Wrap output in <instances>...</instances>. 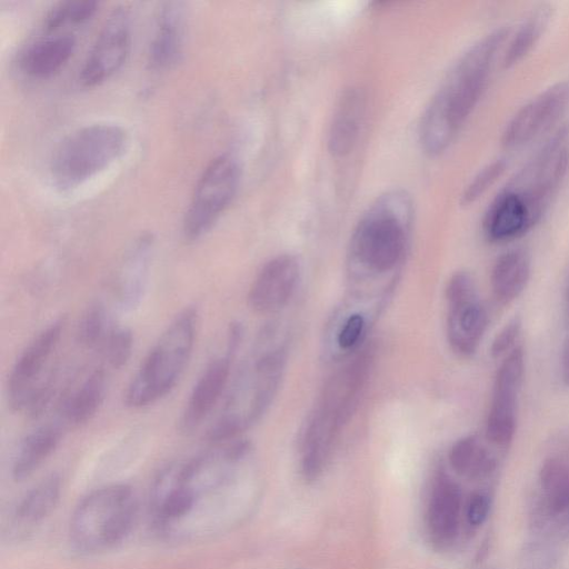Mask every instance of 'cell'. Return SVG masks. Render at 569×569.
Listing matches in <instances>:
<instances>
[{"instance_id": "21", "label": "cell", "mask_w": 569, "mask_h": 569, "mask_svg": "<svg viewBox=\"0 0 569 569\" xmlns=\"http://www.w3.org/2000/svg\"><path fill=\"white\" fill-rule=\"evenodd\" d=\"M62 430L56 425L41 426L29 432L19 443L12 462L14 479L22 480L37 470L56 450Z\"/></svg>"}, {"instance_id": "5", "label": "cell", "mask_w": 569, "mask_h": 569, "mask_svg": "<svg viewBox=\"0 0 569 569\" xmlns=\"http://www.w3.org/2000/svg\"><path fill=\"white\" fill-rule=\"evenodd\" d=\"M127 144L128 133L120 126L94 123L80 128L57 147L51 177L61 189L78 187L112 164Z\"/></svg>"}, {"instance_id": "18", "label": "cell", "mask_w": 569, "mask_h": 569, "mask_svg": "<svg viewBox=\"0 0 569 569\" xmlns=\"http://www.w3.org/2000/svg\"><path fill=\"white\" fill-rule=\"evenodd\" d=\"M531 272L528 254L520 249L502 253L491 271V289L496 301L509 305L525 290Z\"/></svg>"}, {"instance_id": "3", "label": "cell", "mask_w": 569, "mask_h": 569, "mask_svg": "<svg viewBox=\"0 0 569 569\" xmlns=\"http://www.w3.org/2000/svg\"><path fill=\"white\" fill-rule=\"evenodd\" d=\"M411 210V199L403 190H391L377 198L352 234L353 257L373 271L392 269L405 250Z\"/></svg>"}, {"instance_id": "12", "label": "cell", "mask_w": 569, "mask_h": 569, "mask_svg": "<svg viewBox=\"0 0 569 569\" xmlns=\"http://www.w3.org/2000/svg\"><path fill=\"white\" fill-rule=\"evenodd\" d=\"M233 351L211 360L197 379L179 419V430L189 435L198 429L219 401L229 379Z\"/></svg>"}, {"instance_id": "17", "label": "cell", "mask_w": 569, "mask_h": 569, "mask_svg": "<svg viewBox=\"0 0 569 569\" xmlns=\"http://www.w3.org/2000/svg\"><path fill=\"white\" fill-rule=\"evenodd\" d=\"M183 12L177 2L166 3L158 18L156 36L152 40L149 62L154 70L173 66L182 51Z\"/></svg>"}, {"instance_id": "36", "label": "cell", "mask_w": 569, "mask_h": 569, "mask_svg": "<svg viewBox=\"0 0 569 569\" xmlns=\"http://www.w3.org/2000/svg\"><path fill=\"white\" fill-rule=\"evenodd\" d=\"M565 449H566V453L568 456V459H569V436H567L565 438ZM569 461V460H568Z\"/></svg>"}, {"instance_id": "7", "label": "cell", "mask_w": 569, "mask_h": 569, "mask_svg": "<svg viewBox=\"0 0 569 569\" xmlns=\"http://www.w3.org/2000/svg\"><path fill=\"white\" fill-rule=\"evenodd\" d=\"M239 180V166L231 156L221 154L207 166L183 219L182 232L188 241L201 238L211 229L231 203Z\"/></svg>"}, {"instance_id": "32", "label": "cell", "mask_w": 569, "mask_h": 569, "mask_svg": "<svg viewBox=\"0 0 569 569\" xmlns=\"http://www.w3.org/2000/svg\"><path fill=\"white\" fill-rule=\"evenodd\" d=\"M491 509V498L487 492H475L466 507V520L472 528H479L488 519Z\"/></svg>"}, {"instance_id": "30", "label": "cell", "mask_w": 569, "mask_h": 569, "mask_svg": "<svg viewBox=\"0 0 569 569\" xmlns=\"http://www.w3.org/2000/svg\"><path fill=\"white\" fill-rule=\"evenodd\" d=\"M506 167L507 163L503 159H497L485 166L466 187L461 202L470 204L477 201L502 176Z\"/></svg>"}, {"instance_id": "2", "label": "cell", "mask_w": 569, "mask_h": 569, "mask_svg": "<svg viewBox=\"0 0 569 569\" xmlns=\"http://www.w3.org/2000/svg\"><path fill=\"white\" fill-rule=\"evenodd\" d=\"M197 322V309L187 307L167 326L128 385V407L152 405L174 388L191 357Z\"/></svg>"}, {"instance_id": "11", "label": "cell", "mask_w": 569, "mask_h": 569, "mask_svg": "<svg viewBox=\"0 0 569 569\" xmlns=\"http://www.w3.org/2000/svg\"><path fill=\"white\" fill-rule=\"evenodd\" d=\"M568 103V82L548 87L512 116L502 131L501 144L512 149L528 143L557 121Z\"/></svg>"}, {"instance_id": "20", "label": "cell", "mask_w": 569, "mask_h": 569, "mask_svg": "<svg viewBox=\"0 0 569 569\" xmlns=\"http://www.w3.org/2000/svg\"><path fill=\"white\" fill-rule=\"evenodd\" d=\"M74 48L76 39L70 34L39 40L26 51L22 68L33 78H49L67 63Z\"/></svg>"}, {"instance_id": "24", "label": "cell", "mask_w": 569, "mask_h": 569, "mask_svg": "<svg viewBox=\"0 0 569 569\" xmlns=\"http://www.w3.org/2000/svg\"><path fill=\"white\" fill-rule=\"evenodd\" d=\"M545 510L558 516L569 509V461L559 456L547 458L539 470Z\"/></svg>"}, {"instance_id": "6", "label": "cell", "mask_w": 569, "mask_h": 569, "mask_svg": "<svg viewBox=\"0 0 569 569\" xmlns=\"http://www.w3.org/2000/svg\"><path fill=\"white\" fill-rule=\"evenodd\" d=\"M66 326L58 318L40 331L13 363L7 385L8 403L13 411L36 416L50 397L51 376L46 373Z\"/></svg>"}, {"instance_id": "1", "label": "cell", "mask_w": 569, "mask_h": 569, "mask_svg": "<svg viewBox=\"0 0 569 569\" xmlns=\"http://www.w3.org/2000/svg\"><path fill=\"white\" fill-rule=\"evenodd\" d=\"M500 27L475 42L455 63L426 108L419 128L420 142L430 156L442 153L479 102L497 52L508 38Z\"/></svg>"}, {"instance_id": "34", "label": "cell", "mask_w": 569, "mask_h": 569, "mask_svg": "<svg viewBox=\"0 0 569 569\" xmlns=\"http://www.w3.org/2000/svg\"><path fill=\"white\" fill-rule=\"evenodd\" d=\"M363 326L365 320L361 315L355 313L350 316L338 335L339 346L342 349H349L355 346L362 332Z\"/></svg>"}, {"instance_id": "22", "label": "cell", "mask_w": 569, "mask_h": 569, "mask_svg": "<svg viewBox=\"0 0 569 569\" xmlns=\"http://www.w3.org/2000/svg\"><path fill=\"white\" fill-rule=\"evenodd\" d=\"M363 97L355 89L340 99L329 131V149L335 156L348 153L358 137L363 116Z\"/></svg>"}, {"instance_id": "33", "label": "cell", "mask_w": 569, "mask_h": 569, "mask_svg": "<svg viewBox=\"0 0 569 569\" xmlns=\"http://www.w3.org/2000/svg\"><path fill=\"white\" fill-rule=\"evenodd\" d=\"M553 552L543 545H532L523 557L527 569H551L555 563Z\"/></svg>"}, {"instance_id": "28", "label": "cell", "mask_w": 569, "mask_h": 569, "mask_svg": "<svg viewBox=\"0 0 569 569\" xmlns=\"http://www.w3.org/2000/svg\"><path fill=\"white\" fill-rule=\"evenodd\" d=\"M98 2L91 0L63 1L56 4L47 14L44 28L54 31L68 23H81L97 11Z\"/></svg>"}, {"instance_id": "10", "label": "cell", "mask_w": 569, "mask_h": 569, "mask_svg": "<svg viewBox=\"0 0 569 569\" xmlns=\"http://www.w3.org/2000/svg\"><path fill=\"white\" fill-rule=\"evenodd\" d=\"M130 49V17L116 8L104 21L81 69L80 81L94 87L109 79L124 63Z\"/></svg>"}, {"instance_id": "16", "label": "cell", "mask_w": 569, "mask_h": 569, "mask_svg": "<svg viewBox=\"0 0 569 569\" xmlns=\"http://www.w3.org/2000/svg\"><path fill=\"white\" fill-rule=\"evenodd\" d=\"M151 240L142 238L127 254L116 280V298L124 312L136 310L142 302L149 282Z\"/></svg>"}, {"instance_id": "14", "label": "cell", "mask_w": 569, "mask_h": 569, "mask_svg": "<svg viewBox=\"0 0 569 569\" xmlns=\"http://www.w3.org/2000/svg\"><path fill=\"white\" fill-rule=\"evenodd\" d=\"M462 511V491L446 472L433 481L428 509L427 526L431 541L440 547H450L457 539Z\"/></svg>"}, {"instance_id": "29", "label": "cell", "mask_w": 569, "mask_h": 569, "mask_svg": "<svg viewBox=\"0 0 569 569\" xmlns=\"http://www.w3.org/2000/svg\"><path fill=\"white\" fill-rule=\"evenodd\" d=\"M132 348V332L128 328L112 327L100 349L108 365L118 370L129 361Z\"/></svg>"}, {"instance_id": "4", "label": "cell", "mask_w": 569, "mask_h": 569, "mask_svg": "<svg viewBox=\"0 0 569 569\" xmlns=\"http://www.w3.org/2000/svg\"><path fill=\"white\" fill-rule=\"evenodd\" d=\"M136 516L137 499L130 487L99 488L84 497L72 515V543L88 553L108 550L129 535Z\"/></svg>"}, {"instance_id": "8", "label": "cell", "mask_w": 569, "mask_h": 569, "mask_svg": "<svg viewBox=\"0 0 569 569\" xmlns=\"http://www.w3.org/2000/svg\"><path fill=\"white\" fill-rule=\"evenodd\" d=\"M448 340L460 356L473 355L488 328L489 316L469 273H455L447 286Z\"/></svg>"}, {"instance_id": "13", "label": "cell", "mask_w": 569, "mask_h": 569, "mask_svg": "<svg viewBox=\"0 0 569 569\" xmlns=\"http://www.w3.org/2000/svg\"><path fill=\"white\" fill-rule=\"evenodd\" d=\"M299 264L295 257L282 254L270 260L254 279L249 295L250 308L269 313L282 308L295 291Z\"/></svg>"}, {"instance_id": "25", "label": "cell", "mask_w": 569, "mask_h": 569, "mask_svg": "<svg viewBox=\"0 0 569 569\" xmlns=\"http://www.w3.org/2000/svg\"><path fill=\"white\" fill-rule=\"evenodd\" d=\"M60 493V480L51 476L31 489L18 506L13 527L19 531L32 528L54 508Z\"/></svg>"}, {"instance_id": "23", "label": "cell", "mask_w": 569, "mask_h": 569, "mask_svg": "<svg viewBox=\"0 0 569 569\" xmlns=\"http://www.w3.org/2000/svg\"><path fill=\"white\" fill-rule=\"evenodd\" d=\"M449 462L460 476L470 480L488 478L497 469V459L475 436L455 442L449 452Z\"/></svg>"}, {"instance_id": "9", "label": "cell", "mask_w": 569, "mask_h": 569, "mask_svg": "<svg viewBox=\"0 0 569 569\" xmlns=\"http://www.w3.org/2000/svg\"><path fill=\"white\" fill-rule=\"evenodd\" d=\"M523 373V349L516 346L496 371L486 420V438L502 449L508 448L515 438Z\"/></svg>"}, {"instance_id": "19", "label": "cell", "mask_w": 569, "mask_h": 569, "mask_svg": "<svg viewBox=\"0 0 569 569\" xmlns=\"http://www.w3.org/2000/svg\"><path fill=\"white\" fill-rule=\"evenodd\" d=\"M106 372L102 368L92 370L81 383L64 397L61 416L69 426L87 423L99 410L106 393Z\"/></svg>"}, {"instance_id": "31", "label": "cell", "mask_w": 569, "mask_h": 569, "mask_svg": "<svg viewBox=\"0 0 569 569\" xmlns=\"http://www.w3.org/2000/svg\"><path fill=\"white\" fill-rule=\"evenodd\" d=\"M520 331V319H511L495 337L490 349L491 356L500 358L508 355L516 347Z\"/></svg>"}, {"instance_id": "37", "label": "cell", "mask_w": 569, "mask_h": 569, "mask_svg": "<svg viewBox=\"0 0 569 569\" xmlns=\"http://www.w3.org/2000/svg\"><path fill=\"white\" fill-rule=\"evenodd\" d=\"M569 510V509H568Z\"/></svg>"}, {"instance_id": "35", "label": "cell", "mask_w": 569, "mask_h": 569, "mask_svg": "<svg viewBox=\"0 0 569 569\" xmlns=\"http://www.w3.org/2000/svg\"><path fill=\"white\" fill-rule=\"evenodd\" d=\"M560 368L562 381L569 387V333L562 346Z\"/></svg>"}, {"instance_id": "26", "label": "cell", "mask_w": 569, "mask_h": 569, "mask_svg": "<svg viewBox=\"0 0 569 569\" xmlns=\"http://www.w3.org/2000/svg\"><path fill=\"white\" fill-rule=\"evenodd\" d=\"M550 17V7L541 4L523 19L503 53V68L513 67L533 49L547 29Z\"/></svg>"}, {"instance_id": "15", "label": "cell", "mask_w": 569, "mask_h": 569, "mask_svg": "<svg viewBox=\"0 0 569 569\" xmlns=\"http://www.w3.org/2000/svg\"><path fill=\"white\" fill-rule=\"evenodd\" d=\"M538 223L523 199L506 187L488 206L482 231L488 241L508 242L525 236Z\"/></svg>"}, {"instance_id": "27", "label": "cell", "mask_w": 569, "mask_h": 569, "mask_svg": "<svg viewBox=\"0 0 569 569\" xmlns=\"http://www.w3.org/2000/svg\"><path fill=\"white\" fill-rule=\"evenodd\" d=\"M108 315L102 303H93L84 312L78 329V340L87 348H101L109 326Z\"/></svg>"}]
</instances>
